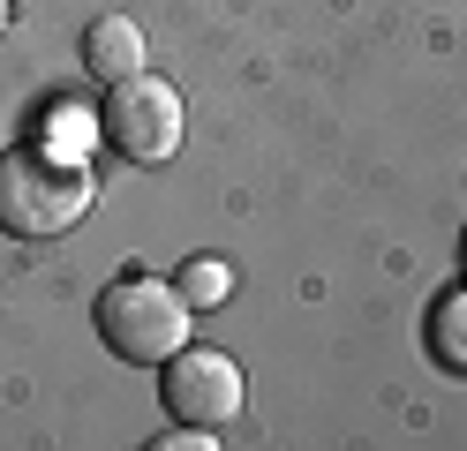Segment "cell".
Here are the masks:
<instances>
[{
    "mask_svg": "<svg viewBox=\"0 0 467 451\" xmlns=\"http://www.w3.org/2000/svg\"><path fill=\"white\" fill-rule=\"evenodd\" d=\"M159 451H212V436L189 429V436H159Z\"/></svg>",
    "mask_w": 467,
    "mask_h": 451,
    "instance_id": "8",
    "label": "cell"
},
{
    "mask_svg": "<svg viewBox=\"0 0 467 451\" xmlns=\"http://www.w3.org/2000/svg\"><path fill=\"white\" fill-rule=\"evenodd\" d=\"M430 354L467 376V286L437 293V309H430Z\"/></svg>",
    "mask_w": 467,
    "mask_h": 451,
    "instance_id": "6",
    "label": "cell"
},
{
    "mask_svg": "<svg viewBox=\"0 0 467 451\" xmlns=\"http://www.w3.org/2000/svg\"><path fill=\"white\" fill-rule=\"evenodd\" d=\"M460 256H467V241H460Z\"/></svg>",
    "mask_w": 467,
    "mask_h": 451,
    "instance_id": "10",
    "label": "cell"
},
{
    "mask_svg": "<svg viewBox=\"0 0 467 451\" xmlns=\"http://www.w3.org/2000/svg\"><path fill=\"white\" fill-rule=\"evenodd\" d=\"M0 30H8V0H0Z\"/></svg>",
    "mask_w": 467,
    "mask_h": 451,
    "instance_id": "9",
    "label": "cell"
},
{
    "mask_svg": "<svg viewBox=\"0 0 467 451\" xmlns=\"http://www.w3.org/2000/svg\"><path fill=\"white\" fill-rule=\"evenodd\" d=\"M106 143L136 166H159L182 150V90L159 83V76H121L106 83V113H99Z\"/></svg>",
    "mask_w": 467,
    "mask_h": 451,
    "instance_id": "3",
    "label": "cell"
},
{
    "mask_svg": "<svg viewBox=\"0 0 467 451\" xmlns=\"http://www.w3.org/2000/svg\"><path fill=\"white\" fill-rule=\"evenodd\" d=\"M91 210V173L61 150H0V233L53 241Z\"/></svg>",
    "mask_w": 467,
    "mask_h": 451,
    "instance_id": "1",
    "label": "cell"
},
{
    "mask_svg": "<svg viewBox=\"0 0 467 451\" xmlns=\"http://www.w3.org/2000/svg\"><path fill=\"white\" fill-rule=\"evenodd\" d=\"M83 76H91V83L143 76V30L129 15H99L91 30H83Z\"/></svg>",
    "mask_w": 467,
    "mask_h": 451,
    "instance_id": "5",
    "label": "cell"
},
{
    "mask_svg": "<svg viewBox=\"0 0 467 451\" xmlns=\"http://www.w3.org/2000/svg\"><path fill=\"white\" fill-rule=\"evenodd\" d=\"M182 293H189V309H212V301H226V263L219 256H196L182 271Z\"/></svg>",
    "mask_w": 467,
    "mask_h": 451,
    "instance_id": "7",
    "label": "cell"
},
{
    "mask_svg": "<svg viewBox=\"0 0 467 451\" xmlns=\"http://www.w3.org/2000/svg\"><path fill=\"white\" fill-rule=\"evenodd\" d=\"M159 399H166V421H182V429H219L242 414V369L212 346H182L166 361Z\"/></svg>",
    "mask_w": 467,
    "mask_h": 451,
    "instance_id": "4",
    "label": "cell"
},
{
    "mask_svg": "<svg viewBox=\"0 0 467 451\" xmlns=\"http://www.w3.org/2000/svg\"><path fill=\"white\" fill-rule=\"evenodd\" d=\"M99 339L136 369H166L189 346V293L151 279V271H129L99 293Z\"/></svg>",
    "mask_w": 467,
    "mask_h": 451,
    "instance_id": "2",
    "label": "cell"
}]
</instances>
